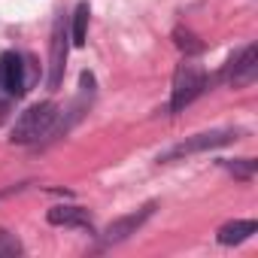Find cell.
Wrapping results in <instances>:
<instances>
[{"label":"cell","mask_w":258,"mask_h":258,"mask_svg":"<svg viewBox=\"0 0 258 258\" xmlns=\"http://www.w3.org/2000/svg\"><path fill=\"white\" fill-rule=\"evenodd\" d=\"M58 106L52 100H43V103H34L28 106L25 112H19L16 124H13V131H10V143L16 146H31V143H40L49 137L52 131V124L58 118Z\"/></svg>","instance_id":"obj_1"},{"label":"cell","mask_w":258,"mask_h":258,"mask_svg":"<svg viewBox=\"0 0 258 258\" xmlns=\"http://www.w3.org/2000/svg\"><path fill=\"white\" fill-rule=\"evenodd\" d=\"M210 88V76L201 64L182 61L173 73V91H170V112H182L188 103H195Z\"/></svg>","instance_id":"obj_2"},{"label":"cell","mask_w":258,"mask_h":258,"mask_svg":"<svg viewBox=\"0 0 258 258\" xmlns=\"http://www.w3.org/2000/svg\"><path fill=\"white\" fill-rule=\"evenodd\" d=\"M240 134H243V131H237V127H219V131H204V134L185 137L182 143H176L173 149H167L164 155H158V161H176V158H185V155H198V152L222 149V146H231L234 140H240Z\"/></svg>","instance_id":"obj_3"},{"label":"cell","mask_w":258,"mask_h":258,"mask_svg":"<svg viewBox=\"0 0 258 258\" xmlns=\"http://www.w3.org/2000/svg\"><path fill=\"white\" fill-rule=\"evenodd\" d=\"M155 210H158V204L149 201V204H143L140 210H134V213H127V216L109 222V225L103 228V234L97 237V252H103V249H109V246H118V243H124L131 234H137V231L155 216Z\"/></svg>","instance_id":"obj_4"},{"label":"cell","mask_w":258,"mask_h":258,"mask_svg":"<svg viewBox=\"0 0 258 258\" xmlns=\"http://www.w3.org/2000/svg\"><path fill=\"white\" fill-rule=\"evenodd\" d=\"M67 52H70V22L64 13H58L52 28V55H49V91H61L64 70H67Z\"/></svg>","instance_id":"obj_5"},{"label":"cell","mask_w":258,"mask_h":258,"mask_svg":"<svg viewBox=\"0 0 258 258\" xmlns=\"http://www.w3.org/2000/svg\"><path fill=\"white\" fill-rule=\"evenodd\" d=\"M222 79H225L231 88H246V85H252V82L258 79V46L249 43V46H243L240 52H234L231 61L225 64Z\"/></svg>","instance_id":"obj_6"},{"label":"cell","mask_w":258,"mask_h":258,"mask_svg":"<svg viewBox=\"0 0 258 258\" xmlns=\"http://www.w3.org/2000/svg\"><path fill=\"white\" fill-rule=\"evenodd\" d=\"M25 58L19 52H4L0 55V91H4L10 100L25 97L28 94V73H25Z\"/></svg>","instance_id":"obj_7"},{"label":"cell","mask_w":258,"mask_h":258,"mask_svg":"<svg viewBox=\"0 0 258 258\" xmlns=\"http://www.w3.org/2000/svg\"><path fill=\"white\" fill-rule=\"evenodd\" d=\"M49 225H64V228H82V231H91L94 222H91V213L82 210V207H52L46 213Z\"/></svg>","instance_id":"obj_8"},{"label":"cell","mask_w":258,"mask_h":258,"mask_svg":"<svg viewBox=\"0 0 258 258\" xmlns=\"http://www.w3.org/2000/svg\"><path fill=\"white\" fill-rule=\"evenodd\" d=\"M252 234H258V222L255 219H234V222H225L216 234V240L222 246H237L243 240H249Z\"/></svg>","instance_id":"obj_9"},{"label":"cell","mask_w":258,"mask_h":258,"mask_svg":"<svg viewBox=\"0 0 258 258\" xmlns=\"http://www.w3.org/2000/svg\"><path fill=\"white\" fill-rule=\"evenodd\" d=\"M88 16H91L88 0H79L76 13L70 16V43H73L76 49H82V46H85V37H88Z\"/></svg>","instance_id":"obj_10"},{"label":"cell","mask_w":258,"mask_h":258,"mask_svg":"<svg viewBox=\"0 0 258 258\" xmlns=\"http://www.w3.org/2000/svg\"><path fill=\"white\" fill-rule=\"evenodd\" d=\"M237 179H252L255 173H258V161L255 158H234V161H222Z\"/></svg>","instance_id":"obj_11"},{"label":"cell","mask_w":258,"mask_h":258,"mask_svg":"<svg viewBox=\"0 0 258 258\" xmlns=\"http://www.w3.org/2000/svg\"><path fill=\"white\" fill-rule=\"evenodd\" d=\"M22 252H25L22 240H19L13 231L0 228V258H16V255H22Z\"/></svg>","instance_id":"obj_12"},{"label":"cell","mask_w":258,"mask_h":258,"mask_svg":"<svg viewBox=\"0 0 258 258\" xmlns=\"http://www.w3.org/2000/svg\"><path fill=\"white\" fill-rule=\"evenodd\" d=\"M173 40H176V46L185 52V55H201L204 52V43L191 34V31H182V28H176L173 31Z\"/></svg>","instance_id":"obj_13"},{"label":"cell","mask_w":258,"mask_h":258,"mask_svg":"<svg viewBox=\"0 0 258 258\" xmlns=\"http://www.w3.org/2000/svg\"><path fill=\"white\" fill-rule=\"evenodd\" d=\"M25 185H28V182H25ZM25 185H13V188H7V191H0V198H7V195H16V191H22Z\"/></svg>","instance_id":"obj_14"}]
</instances>
